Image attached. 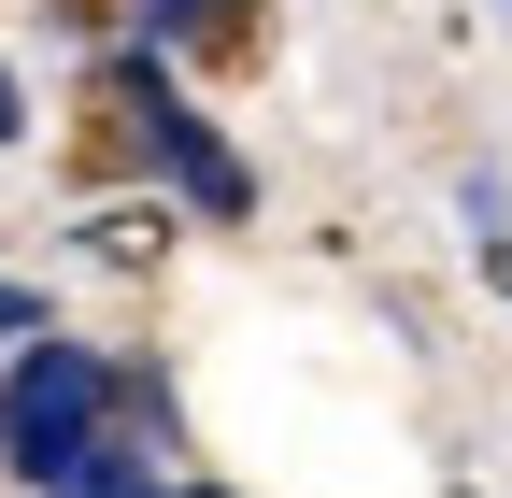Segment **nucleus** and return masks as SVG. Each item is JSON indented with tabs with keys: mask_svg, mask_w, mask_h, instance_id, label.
<instances>
[{
	"mask_svg": "<svg viewBox=\"0 0 512 498\" xmlns=\"http://www.w3.org/2000/svg\"><path fill=\"white\" fill-rule=\"evenodd\" d=\"M114 100H128V129H143V157H157V171H171L200 214H256V171H242V157L200 129V114H185V100L157 86V72H114Z\"/></svg>",
	"mask_w": 512,
	"mask_h": 498,
	"instance_id": "nucleus-2",
	"label": "nucleus"
},
{
	"mask_svg": "<svg viewBox=\"0 0 512 498\" xmlns=\"http://www.w3.org/2000/svg\"><path fill=\"white\" fill-rule=\"evenodd\" d=\"M57 498H157V484H143V442H100L72 484H57Z\"/></svg>",
	"mask_w": 512,
	"mask_h": 498,
	"instance_id": "nucleus-3",
	"label": "nucleus"
},
{
	"mask_svg": "<svg viewBox=\"0 0 512 498\" xmlns=\"http://www.w3.org/2000/svg\"><path fill=\"white\" fill-rule=\"evenodd\" d=\"M157 498H214V484H157Z\"/></svg>",
	"mask_w": 512,
	"mask_h": 498,
	"instance_id": "nucleus-6",
	"label": "nucleus"
},
{
	"mask_svg": "<svg viewBox=\"0 0 512 498\" xmlns=\"http://www.w3.org/2000/svg\"><path fill=\"white\" fill-rule=\"evenodd\" d=\"M0 143H15V72H0Z\"/></svg>",
	"mask_w": 512,
	"mask_h": 498,
	"instance_id": "nucleus-5",
	"label": "nucleus"
},
{
	"mask_svg": "<svg viewBox=\"0 0 512 498\" xmlns=\"http://www.w3.org/2000/svg\"><path fill=\"white\" fill-rule=\"evenodd\" d=\"M228 15V0H157V29H214Z\"/></svg>",
	"mask_w": 512,
	"mask_h": 498,
	"instance_id": "nucleus-4",
	"label": "nucleus"
},
{
	"mask_svg": "<svg viewBox=\"0 0 512 498\" xmlns=\"http://www.w3.org/2000/svg\"><path fill=\"white\" fill-rule=\"evenodd\" d=\"M100 442H114V370L86 342H29L15 370H0V456H15V484L57 498Z\"/></svg>",
	"mask_w": 512,
	"mask_h": 498,
	"instance_id": "nucleus-1",
	"label": "nucleus"
}]
</instances>
